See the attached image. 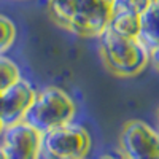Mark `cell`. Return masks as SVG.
<instances>
[{
	"label": "cell",
	"instance_id": "52a82bcc",
	"mask_svg": "<svg viewBox=\"0 0 159 159\" xmlns=\"http://www.w3.org/2000/svg\"><path fill=\"white\" fill-rule=\"evenodd\" d=\"M37 88L24 76L13 86L0 92V118L5 126L24 119L27 110L34 103Z\"/></svg>",
	"mask_w": 159,
	"mask_h": 159
},
{
	"label": "cell",
	"instance_id": "9c48e42d",
	"mask_svg": "<svg viewBox=\"0 0 159 159\" xmlns=\"http://www.w3.org/2000/svg\"><path fill=\"white\" fill-rule=\"evenodd\" d=\"M148 46L159 43V0H153L150 8L142 15V35Z\"/></svg>",
	"mask_w": 159,
	"mask_h": 159
},
{
	"label": "cell",
	"instance_id": "6da1fadb",
	"mask_svg": "<svg viewBox=\"0 0 159 159\" xmlns=\"http://www.w3.org/2000/svg\"><path fill=\"white\" fill-rule=\"evenodd\" d=\"M116 0H48L49 18L81 38H99L108 29Z\"/></svg>",
	"mask_w": 159,
	"mask_h": 159
},
{
	"label": "cell",
	"instance_id": "e0dca14e",
	"mask_svg": "<svg viewBox=\"0 0 159 159\" xmlns=\"http://www.w3.org/2000/svg\"><path fill=\"white\" fill-rule=\"evenodd\" d=\"M156 121H157V130H159V108H157V116H156Z\"/></svg>",
	"mask_w": 159,
	"mask_h": 159
},
{
	"label": "cell",
	"instance_id": "5b68a950",
	"mask_svg": "<svg viewBox=\"0 0 159 159\" xmlns=\"http://www.w3.org/2000/svg\"><path fill=\"white\" fill-rule=\"evenodd\" d=\"M43 132L25 119L5 126L0 147L7 159H43Z\"/></svg>",
	"mask_w": 159,
	"mask_h": 159
},
{
	"label": "cell",
	"instance_id": "ba28073f",
	"mask_svg": "<svg viewBox=\"0 0 159 159\" xmlns=\"http://www.w3.org/2000/svg\"><path fill=\"white\" fill-rule=\"evenodd\" d=\"M108 29H111L113 32L123 35V37H129V38H140L142 35V16L137 15L134 11L124 10L121 7H115L113 16L110 19Z\"/></svg>",
	"mask_w": 159,
	"mask_h": 159
},
{
	"label": "cell",
	"instance_id": "d6986e66",
	"mask_svg": "<svg viewBox=\"0 0 159 159\" xmlns=\"http://www.w3.org/2000/svg\"><path fill=\"white\" fill-rule=\"evenodd\" d=\"M156 159H159V154H157V157H156Z\"/></svg>",
	"mask_w": 159,
	"mask_h": 159
},
{
	"label": "cell",
	"instance_id": "ac0fdd59",
	"mask_svg": "<svg viewBox=\"0 0 159 159\" xmlns=\"http://www.w3.org/2000/svg\"><path fill=\"white\" fill-rule=\"evenodd\" d=\"M84 159H91V157H89V156H88V157H84Z\"/></svg>",
	"mask_w": 159,
	"mask_h": 159
},
{
	"label": "cell",
	"instance_id": "8fae6325",
	"mask_svg": "<svg viewBox=\"0 0 159 159\" xmlns=\"http://www.w3.org/2000/svg\"><path fill=\"white\" fill-rule=\"evenodd\" d=\"M18 37L16 25L8 16L0 15V56L7 54L13 48Z\"/></svg>",
	"mask_w": 159,
	"mask_h": 159
},
{
	"label": "cell",
	"instance_id": "30bf717a",
	"mask_svg": "<svg viewBox=\"0 0 159 159\" xmlns=\"http://www.w3.org/2000/svg\"><path fill=\"white\" fill-rule=\"evenodd\" d=\"M21 78H22V72L18 62L8 57L7 54L0 56V92H3L10 86H13Z\"/></svg>",
	"mask_w": 159,
	"mask_h": 159
},
{
	"label": "cell",
	"instance_id": "2e32d148",
	"mask_svg": "<svg viewBox=\"0 0 159 159\" xmlns=\"http://www.w3.org/2000/svg\"><path fill=\"white\" fill-rule=\"evenodd\" d=\"M0 159H7V156H5V153H3L2 147H0Z\"/></svg>",
	"mask_w": 159,
	"mask_h": 159
},
{
	"label": "cell",
	"instance_id": "5bb4252c",
	"mask_svg": "<svg viewBox=\"0 0 159 159\" xmlns=\"http://www.w3.org/2000/svg\"><path fill=\"white\" fill-rule=\"evenodd\" d=\"M99 159H124V157H123L121 154H118V156H116V154H103V156H100Z\"/></svg>",
	"mask_w": 159,
	"mask_h": 159
},
{
	"label": "cell",
	"instance_id": "9a60e30c",
	"mask_svg": "<svg viewBox=\"0 0 159 159\" xmlns=\"http://www.w3.org/2000/svg\"><path fill=\"white\" fill-rule=\"evenodd\" d=\"M3 129H5V123L2 121V118H0V137H2V132H3Z\"/></svg>",
	"mask_w": 159,
	"mask_h": 159
},
{
	"label": "cell",
	"instance_id": "8992f818",
	"mask_svg": "<svg viewBox=\"0 0 159 159\" xmlns=\"http://www.w3.org/2000/svg\"><path fill=\"white\" fill-rule=\"evenodd\" d=\"M119 154L124 159H156L159 130L143 119H129L119 135Z\"/></svg>",
	"mask_w": 159,
	"mask_h": 159
},
{
	"label": "cell",
	"instance_id": "7a4b0ae2",
	"mask_svg": "<svg viewBox=\"0 0 159 159\" xmlns=\"http://www.w3.org/2000/svg\"><path fill=\"white\" fill-rule=\"evenodd\" d=\"M99 56L111 75L137 76L150 65V46L142 38L123 37L107 29L99 38Z\"/></svg>",
	"mask_w": 159,
	"mask_h": 159
},
{
	"label": "cell",
	"instance_id": "4fadbf2b",
	"mask_svg": "<svg viewBox=\"0 0 159 159\" xmlns=\"http://www.w3.org/2000/svg\"><path fill=\"white\" fill-rule=\"evenodd\" d=\"M150 65L159 73V43L150 46Z\"/></svg>",
	"mask_w": 159,
	"mask_h": 159
},
{
	"label": "cell",
	"instance_id": "277c9868",
	"mask_svg": "<svg viewBox=\"0 0 159 159\" xmlns=\"http://www.w3.org/2000/svg\"><path fill=\"white\" fill-rule=\"evenodd\" d=\"M92 148V135L88 126L76 119L43 135V159H84Z\"/></svg>",
	"mask_w": 159,
	"mask_h": 159
},
{
	"label": "cell",
	"instance_id": "7c38bea8",
	"mask_svg": "<svg viewBox=\"0 0 159 159\" xmlns=\"http://www.w3.org/2000/svg\"><path fill=\"white\" fill-rule=\"evenodd\" d=\"M153 0H116V5L121 7L124 10H129V11H134L137 15H143L145 11L150 8Z\"/></svg>",
	"mask_w": 159,
	"mask_h": 159
},
{
	"label": "cell",
	"instance_id": "3957f363",
	"mask_svg": "<svg viewBox=\"0 0 159 159\" xmlns=\"http://www.w3.org/2000/svg\"><path fill=\"white\" fill-rule=\"evenodd\" d=\"M78 105L70 92L64 88L49 84L37 89L34 103L25 113L24 119L43 134L76 119Z\"/></svg>",
	"mask_w": 159,
	"mask_h": 159
}]
</instances>
